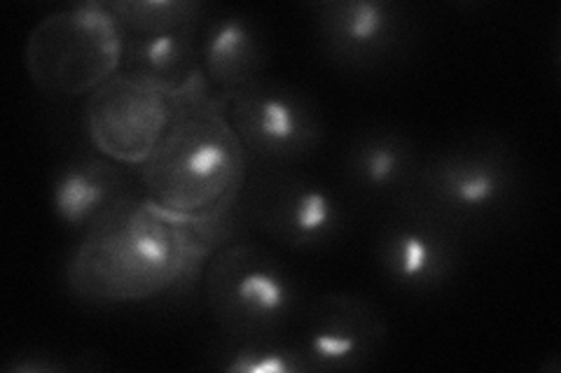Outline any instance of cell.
Listing matches in <instances>:
<instances>
[{
	"instance_id": "obj_1",
	"label": "cell",
	"mask_w": 561,
	"mask_h": 373,
	"mask_svg": "<svg viewBox=\"0 0 561 373\" xmlns=\"http://www.w3.org/2000/svg\"><path fill=\"white\" fill-rule=\"evenodd\" d=\"M243 229L237 210L185 222L131 194L84 231L66 266L70 292L94 304H138L195 280L208 257Z\"/></svg>"
},
{
	"instance_id": "obj_2",
	"label": "cell",
	"mask_w": 561,
	"mask_h": 373,
	"mask_svg": "<svg viewBox=\"0 0 561 373\" xmlns=\"http://www.w3.org/2000/svg\"><path fill=\"white\" fill-rule=\"evenodd\" d=\"M249 166L220 101L199 80L175 96L167 133L138 168L150 203L185 222H214L237 210Z\"/></svg>"
},
{
	"instance_id": "obj_3",
	"label": "cell",
	"mask_w": 561,
	"mask_h": 373,
	"mask_svg": "<svg viewBox=\"0 0 561 373\" xmlns=\"http://www.w3.org/2000/svg\"><path fill=\"white\" fill-rule=\"evenodd\" d=\"M522 194L517 154L499 138H468L421 156L405 201L466 236L505 222L522 203Z\"/></svg>"
},
{
	"instance_id": "obj_4",
	"label": "cell",
	"mask_w": 561,
	"mask_h": 373,
	"mask_svg": "<svg viewBox=\"0 0 561 373\" xmlns=\"http://www.w3.org/2000/svg\"><path fill=\"white\" fill-rule=\"evenodd\" d=\"M202 288L218 331L241 339H288L305 308L290 266L255 241L222 243L206 261Z\"/></svg>"
},
{
	"instance_id": "obj_5",
	"label": "cell",
	"mask_w": 561,
	"mask_h": 373,
	"mask_svg": "<svg viewBox=\"0 0 561 373\" xmlns=\"http://www.w3.org/2000/svg\"><path fill=\"white\" fill-rule=\"evenodd\" d=\"M237 215L243 229L290 253L330 250L351 224V208L340 191L290 166H249Z\"/></svg>"
},
{
	"instance_id": "obj_6",
	"label": "cell",
	"mask_w": 561,
	"mask_h": 373,
	"mask_svg": "<svg viewBox=\"0 0 561 373\" xmlns=\"http://www.w3.org/2000/svg\"><path fill=\"white\" fill-rule=\"evenodd\" d=\"M125 31L105 3H82L47 16L26 47L28 73L51 96L94 94L122 70Z\"/></svg>"
},
{
	"instance_id": "obj_7",
	"label": "cell",
	"mask_w": 561,
	"mask_h": 373,
	"mask_svg": "<svg viewBox=\"0 0 561 373\" xmlns=\"http://www.w3.org/2000/svg\"><path fill=\"white\" fill-rule=\"evenodd\" d=\"M218 101L251 166L297 168L323 148L321 108L302 89L262 78Z\"/></svg>"
},
{
	"instance_id": "obj_8",
	"label": "cell",
	"mask_w": 561,
	"mask_h": 373,
	"mask_svg": "<svg viewBox=\"0 0 561 373\" xmlns=\"http://www.w3.org/2000/svg\"><path fill=\"white\" fill-rule=\"evenodd\" d=\"M373 255L377 271L391 288L402 294L428 296L459 276L466 236L431 212L402 201L381 218Z\"/></svg>"
},
{
	"instance_id": "obj_9",
	"label": "cell",
	"mask_w": 561,
	"mask_h": 373,
	"mask_svg": "<svg viewBox=\"0 0 561 373\" xmlns=\"http://www.w3.org/2000/svg\"><path fill=\"white\" fill-rule=\"evenodd\" d=\"M297 331L290 334L300 348L309 373L363 371L373 366L386 346L389 325L375 304L356 292H328L305 304Z\"/></svg>"
},
{
	"instance_id": "obj_10",
	"label": "cell",
	"mask_w": 561,
	"mask_h": 373,
	"mask_svg": "<svg viewBox=\"0 0 561 373\" xmlns=\"http://www.w3.org/2000/svg\"><path fill=\"white\" fill-rule=\"evenodd\" d=\"M173 113V94L119 70L90 96L84 121L101 154L117 164L140 166L160 145Z\"/></svg>"
},
{
	"instance_id": "obj_11",
	"label": "cell",
	"mask_w": 561,
	"mask_h": 373,
	"mask_svg": "<svg viewBox=\"0 0 561 373\" xmlns=\"http://www.w3.org/2000/svg\"><path fill=\"white\" fill-rule=\"evenodd\" d=\"M316 43L346 70H379L405 55L412 12L391 0H328L309 8Z\"/></svg>"
},
{
	"instance_id": "obj_12",
	"label": "cell",
	"mask_w": 561,
	"mask_h": 373,
	"mask_svg": "<svg viewBox=\"0 0 561 373\" xmlns=\"http://www.w3.org/2000/svg\"><path fill=\"white\" fill-rule=\"evenodd\" d=\"M270 61L265 28L255 16L232 8L206 10L197 28V63L216 98L260 82Z\"/></svg>"
},
{
	"instance_id": "obj_13",
	"label": "cell",
	"mask_w": 561,
	"mask_h": 373,
	"mask_svg": "<svg viewBox=\"0 0 561 373\" xmlns=\"http://www.w3.org/2000/svg\"><path fill=\"white\" fill-rule=\"evenodd\" d=\"M421 156L410 133L373 124L351 136L340 159V180L351 197L396 206L408 199Z\"/></svg>"
},
{
	"instance_id": "obj_14",
	"label": "cell",
	"mask_w": 561,
	"mask_h": 373,
	"mask_svg": "<svg viewBox=\"0 0 561 373\" xmlns=\"http://www.w3.org/2000/svg\"><path fill=\"white\" fill-rule=\"evenodd\" d=\"M129 173L111 156L76 152L57 164L49 180V210L55 220L76 234H84L101 215L131 197Z\"/></svg>"
},
{
	"instance_id": "obj_15",
	"label": "cell",
	"mask_w": 561,
	"mask_h": 373,
	"mask_svg": "<svg viewBox=\"0 0 561 373\" xmlns=\"http://www.w3.org/2000/svg\"><path fill=\"white\" fill-rule=\"evenodd\" d=\"M197 28L199 22L157 35H125L122 70L173 96L187 92L202 80L197 63Z\"/></svg>"
},
{
	"instance_id": "obj_16",
	"label": "cell",
	"mask_w": 561,
	"mask_h": 373,
	"mask_svg": "<svg viewBox=\"0 0 561 373\" xmlns=\"http://www.w3.org/2000/svg\"><path fill=\"white\" fill-rule=\"evenodd\" d=\"M206 366L225 373H309L290 339H241L220 334L206 348Z\"/></svg>"
},
{
	"instance_id": "obj_17",
	"label": "cell",
	"mask_w": 561,
	"mask_h": 373,
	"mask_svg": "<svg viewBox=\"0 0 561 373\" xmlns=\"http://www.w3.org/2000/svg\"><path fill=\"white\" fill-rule=\"evenodd\" d=\"M125 35H157L197 24L204 5L197 0H113L105 3Z\"/></svg>"
},
{
	"instance_id": "obj_18",
	"label": "cell",
	"mask_w": 561,
	"mask_h": 373,
	"mask_svg": "<svg viewBox=\"0 0 561 373\" xmlns=\"http://www.w3.org/2000/svg\"><path fill=\"white\" fill-rule=\"evenodd\" d=\"M3 371H78L90 369V364H80L78 360H70L68 354L47 348H28L10 354V358L0 366Z\"/></svg>"
}]
</instances>
